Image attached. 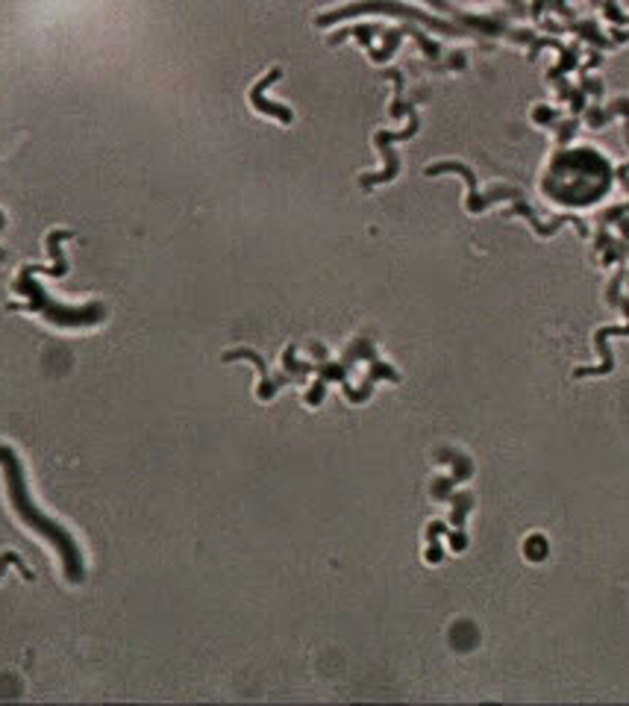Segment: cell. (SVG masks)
<instances>
[{
  "label": "cell",
  "mask_w": 629,
  "mask_h": 706,
  "mask_svg": "<svg viewBox=\"0 0 629 706\" xmlns=\"http://www.w3.org/2000/svg\"><path fill=\"white\" fill-rule=\"evenodd\" d=\"M0 465H3V475H7V486H10V501L15 506V513L21 515V522L33 527V530L45 536L53 548L62 557V565H65V577L69 583H80L86 577V569H83V557H80V548L74 542L65 527H59L57 522H50L48 515L41 513L36 503L29 501L27 492V480H24V471H21L19 456L12 454V447L0 445Z\"/></svg>",
  "instance_id": "obj_1"
},
{
  "label": "cell",
  "mask_w": 629,
  "mask_h": 706,
  "mask_svg": "<svg viewBox=\"0 0 629 706\" xmlns=\"http://www.w3.org/2000/svg\"><path fill=\"white\" fill-rule=\"evenodd\" d=\"M19 291L29 295V310L48 315L59 327H86V324H95V321H100L107 315V310H104L100 303H88V307H80V310L53 303V300L45 295V289H41L39 283H33V268H24V272H21Z\"/></svg>",
  "instance_id": "obj_2"
},
{
  "label": "cell",
  "mask_w": 629,
  "mask_h": 706,
  "mask_svg": "<svg viewBox=\"0 0 629 706\" xmlns=\"http://www.w3.org/2000/svg\"><path fill=\"white\" fill-rule=\"evenodd\" d=\"M10 562H15V565L21 569V574H24L27 581H33V571L24 569V560H21L19 553H3V557H0V577H3V571H7V565H10Z\"/></svg>",
  "instance_id": "obj_3"
}]
</instances>
